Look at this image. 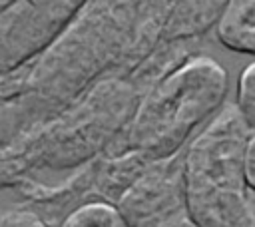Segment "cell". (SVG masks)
Returning <instances> with one entry per match:
<instances>
[{"label": "cell", "instance_id": "cell-1", "mask_svg": "<svg viewBox=\"0 0 255 227\" xmlns=\"http://www.w3.org/2000/svg\"><path fill=\"white\" fill-rule=\"evenodd\" d=\"M253 129L235 106L223 108L183 155V205L193 227H255L245 179V145Z\"/></svg>", "mask_w": 255, "mask_h": 227}, {"label": "cell", "instance_id": "cell-2", "mask_svg": "<svg viewBox=\"0 0 255 227\" xmlns=\"http://www.w3.org/2000/svg\"><path fill=\"white\" fill-rule=\"evenodd\" d=\"M225 72L211 60H195L169 76L141 108L133 139L145 149L169 151L203 119L225 92Z\"/></svg>", "mask_w": 255, "mask_h": 227}, {"label": "cell", "instance_id": "cell-3", "mask_svg": "<svg viewBox=\"0 0 255 227\" xmlns=\"http://www.w3.org/2000/svg\"><path fill=\"white\" fill-rule=\"evenodd\" d=\"M131 227L175 221L183 209V175L177 171H155L139 179L118 205Z\"/></svg>", "mask_w": 255, "mask_h": 227}, {"label": "cell", "instance_id": "cell-4", "mask_svg": "<svg viewBox=\"0 0 255 227\" xmlns=\"http://www.w3.org/2000/svg\"><path fill=\"white\" fill-rule=\"evenodd\" d=\"M215 32L225 48L255 56V0H227Z\"/></svg>", "mask_w": 255, "mask_h": 227}, {"label": "cell", "instance_id": "cell-5", "mask_svg": "<svg viewBox=\"0 0 255 227\" xmlns=\"http://www.w3.org/2000/svg\"><path fill=\"white\" fill-rule=\"evenodd\" d=\"M60 227H131L120 207L104 203V201H92L86 205L76 207Z\"/></svg>", "mask_w": 255, "mask_h": 227}, {"label": "cell", "instance_id": "cell-6", "mask_svg": "<svg viewBox=\"0 0 255 227\" xmlns=\"http://www.w3.org/2000/svg\"><path fill=\"white\" fill-rule=\"evenodd\" d=\"M235 108L247 125L255 131V62L249 64L239 76Z\"/></svg>", "mask_w": 255, "mask_h": 227}, {"label": "cell", "instance_id": "cell-7", "mask_svg": "<svg viewBox=\"0 0 255 227\" xmlns=\"http://www.w3.org/2000/svg\"><path fill=\"white\" fill-rule=\"evenodd\" d=\"M0 227H48V225L34 211L14 209L0 215Z\"/></svg>", "mask_w": 255, "mask_h": 227}, {"label": "cell", "instance_id": "cell-8", "mask_svg": "<svg viewBox=\"0 0 255 227\" xmlns=\"http://www.w3.org/2000/svg\"><path fill=\"white\" fill-rule=\"evenodd\" d=\"M243 167H245V179L251 191H255V131L251 133L247 145H245V157H243Z\"/></svg>", "mask_w": 255, "mask_h": 227}, {"label": "cell", "instance_id": "cell-9", "mask_svg": "<svg viewBox=\"0 0 255 227\" xmlns=\"http://www.w3.org/2000/svg\"><path fill=\"white\" fill-rule=\"evenodd\" d=\"M143 227H193L189 221H181V219H175V221H167V223H157V225H143Z\"/></svg>", "mask_w": 255, "mask_h": 227}]
</instances>
